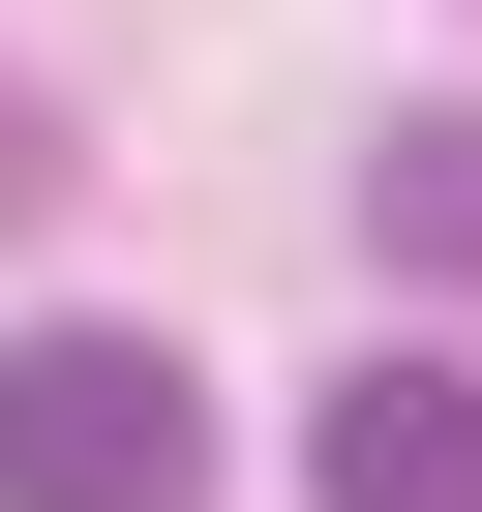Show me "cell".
<instances>
[{
    "label": "cell",
    "mask_w": 482,
    "mask_h": 512,
    "mask_svg": "<svg viewBox=\"0 0 482 512\" xmlns=\"http://www.w3.org/2000/svg\"><path fill=\"white\" fill-rule=\"evenodd\" d=\"M0 512H211V392L151 332H0Z\"/></svg>",
    "instance_id": "6da1fadb"
},
{
    "label": "cell",
    "mask_w": 482,
    "mask_h": 512,
    "mask_svg": "<svg viewBox=\"0 0 482 512\" xmlns=\"http://www.w3.org/2000/svg\"><path fill=\"white\" fill-rule=\"evenodd\" d=\"M302 482H332V512H482V362H362V392L302 422Z\"/></svg>",
    "instance_id": "7a4b0ae2"
},
{
    "label": "cell",
    "mask_w": 482,
    "mask_h": 512,
    "mask_svg": "<svg viewBox=\"0 0 482 512\" xmlns=\"http://www.w3.org/2000/svg\"><path fill=\"white\" fill-rule=\"evenodd\" d=\"M362 241H392V272H482V121H392L362 151Z\"/></svg>",
    "instance_id": "3957f363"
}]
</instances>
